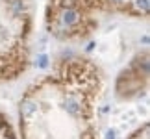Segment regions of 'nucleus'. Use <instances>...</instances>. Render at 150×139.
<instances>
[{
  "label": "nucleus",
  "mask_w": 150,
  "mask_h": 139,
  "mask_svg": "<svg viewBox=\"0 0 150 139\" xmlns=\"http://www.w3.org/2000/svg\"><path fill=\"white\" fill-rule=\"evenodd\" d=\"M130 139H148V124H143V128H139Z\"/></svg>",
  "instance_id": "obj_1"
}]
</instances>
